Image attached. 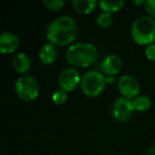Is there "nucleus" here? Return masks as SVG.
Segmentation results:
<instances>
[{"instance_id": "1", "label": "nucleus", "mask_w": 155, "mask_h": 155, "mask_svg": "<svg viewBox=\"0 0 155 155\" xmlns=\"http://www.w3.org/2000/svg\"><path fill=\"white\" fill-rule=\"evenodd\" d=\"M79 34L77 21L71 16L63 15L50 21L46 29V38L48 43L56 47L71 46Z\"/></svg>"}, {"instance_id": "2", "label": "nucleus", "mask_w": 155, "mask_h": 155, "mask_svg": "<svg viewBox=\"0 0 155 155\" xmlns=\"http://www.w3.org/2000/svg\"><path fill=\"white\" fill-rule=\"evenodd\" d=\"M98 58V50L91 43H74L69 46L65 53L66 62L70 67L87 68L96 62Z\"/></svg>"}, {"instance_id": "3", "label": "nucleus", "mask_w": 155, "mask_h": 155, "mask_svg": "<svg viewBox=\"0 0 155 155\" xmlns=\"http://www.w3.org/2000/svg\"><path fill=\"white\" fill-rule=\"evenodd\" d=\"M131 36L139 46H149L155 41V19L148 15L139 16L131 27Z\"/></svg>"}, {"instance_id": "4", "label": "nucleus", "mask_w": 155, "mask_h": 155, "mask_svg": "<svg viewBox=\"0 0 155 155\" xmlns=\"http://www.w3.org/2000/svg\"><path fill=\"white\" fill-rule=\"evenodd\" d=\"M107 84V78L101 71L88 70L82 75L80 87L86 97L95 98L103 93Z\"/></svg>"}, {"instance_id": "5", "label": "nucleus", "mask_w": 155, "mask_h": 155, "mask_svg": "<svg viewBox=\"0 0 155 155\" xmlns=\"http://www.w3.org/2000/svg\"><path fill=\"white\" fill-rule=\"evenodd\" d=\"M15 94L20 100L25 102H31L38 97L39 85L37 80L32 75H21L15 81L14 84Z\"/></svg>"}, {"instance_id": "6", "label": "nucleus", "mask_w": 155, "mask_h": 155, "mask_svg": "<svg viewBox=\"0 0 155 155\" xmlns=\"http://www.w3.org/2000/svg\"><path fill=\"white\" fill-rule=\"evenodd\" d=\"M81 77L80 72L74 67H67L64 68L60 72L58 78V84L60 89L66 91V93H71L75 91L78 86L81 85Z\"/></svg>"}, {"instance_id": "7", "label": "nucleus", "mask_w": 155, "mask_h": 155, "mask_svg": "<svg viewBox=\"0 0 155 155\" xmlns=\"http://www.w3.org/2000/svg\"><path fill=\"white\" fill-rule=\"evenodd\" d=\"M117 88L121 94V97L134 100L139 96L140 85L138 80L132 74H123L119 78L117 83Z\"/></svg>"}, {"instance_id": "8", "label": "nucleus", "mask_w": 155, "mask_h": 155, "mask_svg": "<svg viewBox=\"0 0 155 155\" xmlns=\"http://www.w3.org/2000/svg\"><path fill=\"white\" fill-rule=\"evenodd\" d=\"M135 108L133 105V100L127 99L124 97H119L115 100L112 106V116L116 121L124 122L133 116Z\"/></svg>"}, {"instance_id": "9", "label": "nucleus", "mask_w": 155, "mask_h": 155, "mask_svg": "<svg viewBox=\"0 0 155 155\" xmlns=\"http://www.w3.org/2000/svg\"><path fill=\"white\" fill-rule=\"evenodd\" d=\"M122 67V61L117 54H108L102 60L100 64V71L106 78L115 77Z\"/></svg>"}, {"instance_id": "10", "label": "nucleus", "mask_w": 155, "mask_h": 155, "mask_svg": "<svg viewBox=\"0 0 155 155\" xmlns=\"http://www.w3.org/2000/svg\"><path fill=\"white\" fill-rule=\"evenodd\" d=\"M19 47V38L13 32L5 31L0 36V52L2 54H12Z\"/></svg>"}, {"instance_id": "11", "label": "nucleus", "mask_w": 155, "mask_h": 155, "mask_svg": "<svg viewBox=\"0 0 155 155\" xmlns=\"http://www.w3.org/2000/svg\"><path fill=\"white\" fill-rule=\"evenodd\" d=\"M58 58V48L51 43H46L39 48L38 60L43 65H51Z\"/></svg>"}, {"instance_id": "12", "label": "nucleus", "mask_w": 155, "mask_h": 155, "mask_svg": "<svg viewBox=\"0 0 155 155\" xmlns=\"http://www.w3.org/2000/svg\"><path fill=\"white\" fill-rule=\"evenodd\" d=\"M12 66L17 73L26 75L30 71L31 58L24 52H18L14 55L13 60H12Z\"/></svg>"}, {"instance_id": "13", "label": "nucleus", "mask_w": 155, "mask_h": 155, "mask_svg": "<svg viewBox=\"0 0 155 155\" xmlns=\"http://www.w3.org/2000/svg\"><path fill=\"white\" fill-rule=\"evenodd\" d=\"M99 5V1L97 0H73L72 7L77 13L82 15H88L93 13Z\"/></svg>"}, {"instance_id": "14", "label": "nucleus", "mask_w": 155, "mask_h": 155, "mask_svg": "<svg viewBox=\"0 0 155 155\" xmlns=\"http://www.w3.org/2000/svg\"><path fill=\"white\" fill-rule=\"evenodd\" d=\"M125 2L123 0H101L99 1V7L102 10V12L106 13H116L120 11L124 7Z\"/></svg>"}, {"instance_id": "15", "label": "nucleus", "mask_w": 155, "mask_h": 155, "mask_svg": "<svg viewBox=\"0 0 155 155\" xmlns=\"http://www.w3.org/2000/svg\"><path fill=\"white\" fill-rule=\"evenodd\" d=\"M133 105L136 112H147L152 106V100L147 95H139L133 100Z\"/></svg>"}, {"instance_id": "16", "label": "nucleus", "mask_w": 155, "mask_h": 155, "mask_svg": "<svg viewBox=\"0 0 155 155\" xmlns=\"http://www.w3.org/2000/svg\"><path fill=\"white\" fill-rule=\"evenodd\" d=\"M97 25L102 29H107L112 26L113 24V17L112 14L106 13V12H101L96 18Z\"/></svg>"}, {"instance_id": "17", "label": "nucleus", "mask_w": 155, "mask_h": 155, "mask_svg": "<svg viewBox=\"0 0 155 155\" xmlns=\"http://www.w3.org/2000/svg\"><path fill=\"white\" fill-rule=\"evenodd\" d=\"M43 5L49 11L58 12L63 9V7L65 5V1L64 0H44Z\"/></svg>"}, {"instance_id": "18", "label": "nucleus", "mask_w": 155, "mask_h": 155, "mask_svg": "<svg viewBox=\"0 0 155 155\" xmlns=\"http://www.w3.org/2000/svg\"><path fill=\"white\" fill-rule=\"evenodd\" d=\"M67 99H68V93L62 91V89H56L53 94H52V101L55 105H63L66 103Z\"/></svg>"}, {"instance_id": "19", "label": "nucleus", "mask_w": 155, "mask_h": 155, "mask_svg": "<svg viewBox=\"0 0 155 155\" xmlns=\"http://www.w3.org/2000/svg\"><path fill=\"white\" fill-rule=\"evenodd\" d=\"M143 7L148 16L155 19V0H146Z\"/></svg>"}, {"instance_id": "20", "label": "nucleus", "mask_w": 155, "mask_h": 155, "mask_svg": "<svg viewBox=\"0 0 155 155\" xmlns=\"http://www.w3.org/2000/svg\"><path fill=\"white\" fill-rule=\"evenodd\" d=\"M144 54L150 62H155V43L147 46L146 49H144Z\"/></svg>"}, {"instance_id": "21", "label": "nucleus", "mask_w": 155, "mask_h": 155, "mask_svg": "<svg viewBox=\"0 0 155 155\" xmlns=\"http://www.w3.org/2000/svg\"><path fill=\"white\" fill-rule=\"evenodd\" d=\"M133 5H144V0H134L133 1Z\"/></svg>"}]
</instances>
